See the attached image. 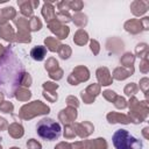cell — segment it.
<instances>
[{
    "label": "cell",
    "mask_w": 149,
    "mask_h": 149,
    "mask_svg": "<svg viewBox=\"0 0 149 149\" xmlns=\"http://www.w3.org/2000/svg\"><path fill=\"white\" fill-rule=\"evenodd\" d=\"M115 149H142V141L134 137L126 129H118L112 137Z\"/></svg>",
    "instance_id": "7a4b0ae2"
},
{
    "label": "cell",
    "mask_w": 149,
    "mask_h": 149,
    "mask_svg": "<svg viewBox=\"0 0 149 149\" xmlns=\"http://www.w3.org/2000/svg\"><path fill=\"white\" fill-rule=\"evenodd\" d=\"M148 8H149V2L148 1L134 0L130 3V10H132L133 15H135V16H141V15L146 14Z\"/></svg>",
    "instance_id": "5bb4252c"
},
{
    "label": "cell",
    "mask_w": 149,
    "mask_h": 149,
    "mask_svg": "<svg viewBox=\"0 0 149 149\" xmlns=\"http://www.w3.org/2000/svg\"><path fill=\"white\" fill-rule=\"evenodd\" d=\"M31 85V77L29 73H24L23 78H22V81H21V87H29Z\"/></svg>",
    "instance_id": "7dc6e473"
},
{
    "label": "cell",
    "mask_w": 149,
    "mask_h": 149,
    "mask_svg": "<svg viewBox=\"0 0 149 149\" xmlns=\"http://www.w3.org/2000/svg\"><path fill=\"white\" fill-rule=\"evenodd\" d=\"M90 78V71L86 66L79 65L72 70L70 76L68 77V83L70 85H78L81 81H86Z\"/></svg>",
    "instance_id": "52a82bcc"
},
{
    "label": "cell",
    "mask_w": 149,
    "mask_h": 149,
    "mask_svg": "<svg viewBox=\"0 0 149 149\" xmlns=\"http://www.w3.org/2000/svg\"><path fill=\"white\" fill-rule=\"evenodd\" d=\"M7 127H8V123H7V120L0 116V132H1V130H5V129H6Z\"/></svg>",
    "instance_id": "db71d44e"
},
{
    "label": "cell",
    "mask_w": 149,
    "mask_h": 149,
    "mask_svg": "<svg viewBox=\"0 0 149 149\" xmlns=\"http://www.w3.org/2000/svg\"><path fill=\"white\" fill-rule=\"evenodd\" d=\"M49 77L51 79H55V80H59L63 78V70L61 68H58L57 70L52 71V72H49Z\"/></svg>",
    "instance_id": "ee69618b"
},
{
    "label": "cell",
    "mask_w": 149,
    "mask_h": 149,
    "mask_svg": "<svg viewBox=\"0 0 149 149\" xmlns=\"http://www.w3.org/2000/svg\"><path fill=\"white\" fill-rule=\"evenodd\" d=\"M14 24L16 26V28H17V30H20V29H28L29 30V26H28V19H26V17H23V16H19V17H15L14 20Z\"/></svg>",
    "instance_id": "4dcf8cb0"
},
{
    "label": "cell",
    "mask_w": 149,
    "mask_h": 149,
    "mask_svg": "<svg viewBox=\"0 0 149 149\" xmlns=\"http://www.w3.org/2000/svg\"><path fill=\"white\" fill-rule=\"evenodd\" d=\"M134 61H135V56L132 52H125L123 56L120 59V62L123 65V68H126L128 70H132V71H134V66H133L134 65Z\"/></svg>",
    "instance_id": "d4e9b609"
},
{
    "label": "cell",
    "mask_w": 149,
    "mask_h": 149,
    "mask_svg": "<svg viewBox=\"0 0 149 149\" xmlns=\"http://www.w3.org/2000/svg\"><path fill=\"white\" fill-rule=\"evenodd\" d=\"M107 121L109 123H123L127 125L130 122V119L128 115L122 114V113H118V112H111L107 114Z\"/></svg>",
    "instance_id": "ac0fdd59"
},
{
    "label": "cell",
    "mask_w": 149,
    "mask_h": 149,
    "mask_svg": "<svg viewBox=\"0 0 149 149\" xmlns=\"http://www.w3.org/2000/svg\"><path fill=\"white\" fill-rule=\"evenodd\" d=\"M90 49L93 52V55H98L100 51V44L97 40H91L90 41Z\"/></svg>",
    "instance_id": "b9f144b4"
},
{
    "label": "cell",
    "mask_w": 149,
    "mask_h": 149,
    "mask_svg": "<svg viewBox=\"0 0 149 149\" xmlns=\"http://www.w3.org/2000/svg\"><path fill=\"white\" fill-rule=\"evenodd\" d=\"M45 54H47V48L43 47V45H36L31 50H30V56L33 59L40 62V61H43L44 57H45Z\"/></svg>",
    "instance_id": "603a6c76"
},
{
    "label": "cell",
    "mask_w": 149,
    "mask_h": 149,
    "mask_svg": "<svg viewBox=\"0 0 149 149\" xmlns=\"http://www.w3.org/2000/svg\"><path fill=\"white\" fill-rule=\"evenodd\" d=\"M27 148L28 149H42V146L37 140L30 139L27 141Z\"/></svg>",
    "instance_id": "7bdbcfd3"
},
{
    "label": "cell",
    "mask_w": 149,
    "mask_h": 149,
    "mask_svg": "<svg viewBox=\"0 0 149 149\" xmlns=\"http://www.w3.org/2000/svg\"><path fill=\"white\" fill-rule=\"evenodd\" d=\"M100 93V85L99 84H91L84 91L80 92V97L85 104H92L95 100V97Z\"/></svg>",
    "instance_id": "30bf717a"
},
{
    "label": "cell",
    "mask_w": 149,
    "mask_h": 149,
    "mask_svg": "<svg viewBox=\"0 0 149 149\" xmlns=\"http://www.w3.org/2000/svg\"><path fill=\"white\" fill-rule=\"evenodd\" d=\"M57 88H58V84H56L54 81H45V83H43V90L44 91L56 92Z\"/></svg>",
    "instance_id": "60d3db41"
},
{
    "label": "cell",
    "mask_w": 149,
    "mask_h": 149,
    "mask_svg": "<svg viewBox=\"0 0 149 149\" xmlns=\"http://www.w3.org/2000/svg\"><path fill=\"white\" fill-rule=\"evenodd\" d=\"M44 44H45V47H47L48 50L55 52V51L58 50V48H59V45H61V42H59V40H57L56 37L49 36V37H47V38L44 40Z\"/></svg>",
    "instance_id": "4316f807"
},
{
    "label": "cell",
    "mask_w": 149,
    "mask_h": 149,
    "mask_svg": "<svg viewBox=\"0 0 149 149\" xmlns=\"http://www.w3.org/2000/svg\"><path fill=\"white\" fill-rule=\"evenodd\" d=\"M41 13H42V16L44 17V20L47 21V23L50 22V21H52L55 19V15H56L55 7H54L52 2L51 1H45L43 3V6H42Z\"/></svg>",
    "instance_id": "d6986e66"
},
{
    "label": "cell",
    "mask_w": 149,
    "mask_h": 149,
    "mask_svg": "<svg viewBox=\"0 0 149 149\" xmlns=\"http://www.w3.org/2000/svg\"><path fill=\"white\" fill-rule=\"evenodd\" d=\"M148 83H149V80H148V78H142L141 80H140V88L144 92V93H147V87H148Z\"/></svg>",
    "instance_id": "f907efd6"
},
{
    "label": "cell",
    "mask_w": 149,
    "mask_h": 149,
    "mask_svg": "<svg viewBox=\"0 0 149 149\" xmlns=\"http://www.w3.org/2000/svg\"><path fill=\"white\" fill-rule=\"evenodd\" d=\"M48 28L50 29L51 33H54L57 36V40H64L70 34V28L68 26H65V24H62L56 19H54L52 21L48 22Z\"/></svg>",
    "instance_id": "ba28073f"
},
{
    "label": "cell",
    "mask_w": 149,
    "mask_h": 149,
    "mask_svg": "<svg viewBox=\"0 0 149 149\" xmlns=\"http://www.w3.org/2000/svg\"><path fill=\"white\" fill-rule=\"evenodd\" d=\"M15 40L19 43H29L31 41V36H30L29 30L28 29H20V30H17Z\"/></svg>",
    "instance_id": "83f0119b"
},
{
    "label": "cell",
    "mask_w": 149,
    "mask_h": 149,
    "mask_svg": "<svg viewBox=\"0 0 149 149\" xmlns=\"http://www.w3.org/2000/svg\"><path fill=\"white\" fill-rule=\"evenodd\" d=\"M135 54L137 57H141V58H147L148 56V45L146 43H140L136 45L135 48Z\"/></svg>",
    "instance_id": "1f68e13d"
},
{
    "label": "cell",
    "mask_w": 149,
    "mask_h": 149,
    "mask_svg": "<svg viewBox=\"0 0 149 149\" xmlns=\"http://www.w3.org/2000/svg\"><path fill=\"white\" fill-rule=\"evenodd\" d=\"M114 106L116 107V108H119V109H125L126 107H127V101H126V99L123 98V97H120V95H118L116 98H115V100H114Z\"/></svg>",
    "instance_id": "f35d334b"
},
{
    "label": "cell",
    "mask_w": 149,
    "mask_h": 149,
    "mask_svg": "<svg viewBox=\"0 0 149 149\" xmlns=\"http://www.w3.org/2000/svg\"><path fill=\"white\" fill-rule=\"evenodd\" d=\"M73 42L77 44V45H84L88 42V34L84 30V29H78L76 33H74V36H73Z\"/></svg>",
    "instance_id": "cb8c5ba5"
},
{
    "label": "cell",
    "mask_w": 149,
    "mask_h": 149,
    "mask_svg": "<svg viewBox=\"0 0 149 149\" xmlns=\"http://www.w3.org/2000/svg\"><path fill=\"white\" fill-rule=\"evenodd\" d=\"M77 109L74 107H70L68 106L66 108L62 109L59 113H58V119L59 121H62L65 125H70V123H73L74 120L77 119Z\"/></svg>",
    "instance_id": "8fae6325"
},
{
    "label": "cell",
    "mask_w": 149,
    "mask_h": 149,
    "mask_svg": "<svg viewBox=\"0 0 149 149\" xmlns=\"http://www.w3.org/2000/svg\"><path fill=\"white\" fill-rule=\"evenodd\" d=\"M14 97L19 100V101H28L31 98V92L27 88V87H19L15 93Z\"/></svg>",
    "instance_id": "484cf974"
},
{
    "label": "cell",
    "mask_w": 149,
    "mask_h": 149,
    "mask_svg": "<svg viewBox=\"0 0 149 149\" xmlns=\"http://www.w3.org/2000/svg\"><path fill=\"white\" fill-rule=\"evenodd\" d=\"M95 74H97V79H98L100 86H108L113 81V78H112V74H111L109 70L107 68H105V66L99 68L97 70Z\"/></svg>",
    "instance_id": "4fadbf2b"
},
{
    "label": "cell",
    "mask_w": 149,
    "mask_h": 149,
    "mask_svg": "<svg viewBox=\"0 0 149 149\" xmlns=\"http://www.w3.org/2000/svg\"><path fill=\"white\" fill-rule=\"evenodd\" d=\"M0 149H2V147H1V144H0Z\"/></svg>",
    "instance_id": "91938a15"
},
{
    "label": "cell",
    "mask_w": 149,
    "mask_h": 149,
    "mask_svg": "<svg viewBox=\"0 0 149 149\" xmlns=\"http://www.w3.org/2000/svg\"><path fill=\"white\" fill-rule=\"evenodd\" d=\"M63 135L65 139H73L76 135V130H74V126L73 123H70V125H65L64 126V132H63Z\"/></svg>",
    "instance_id": "e575fe53"
},
{
    "label": "cell",
    "mask_w": 149,
    "mask_h": 149,
    "mask_svg": "<svg viewBox=\"0 0 149 149\" xmlns=\"http://www.w3.org/2000/svg\"><path fill=\"white\" fill-rule=\"evenodd\" d=\"M84 7V2L80 1V0H72V1H69V10H73L76 13H79Z\"/></svg>",
    "instance_id": "d590c367"
},
{
    "label": "cell",
    "mask_w": 149,
    "mask_h": 149,
    "mask_svg": "<svg viewBox=\"0 0 149 149\" xmlns=\"http://www.w3.org/2000/svg\"><path fill=\"white\" fill-rule=\"evenodd\" d=\"M55 149H72V147H71V143L69 142H59L55 147Z\"/></svg>",
    "instance_id": "f5cc1de1"
},
{
    "label": "cell",
    "mask_w": 149,
    "mask_h": 149,
    "mask_svg": "<svg viewBox=\"0 0 149 149\" xmlns=\"http://www.w3.org/2000/svg\"><path fill=\"white\" fill-rule=\"evenodd\" d=\"M13 47L6 48L0 58V92L9 98L14 97L15 91L21 87V81L26 73L24 65Z\"/></svg>",
    "instance_id": "6da1fadb"
},
{
    "label": "cell",
    "mask_w": 149,
    "mask_h": 149,
    "mask_svg": "<svg viewBox=\"0 0 149 149\" xmlns=\"http://www.w3.org/2000/svg\"><path fill=\"white\" fill-rule=\"evenodd\" d=\"M57 8L59 9V12H69V0L57 2Z\"/></svg>",
    "instance_id": "c3c4849f"
},
{
    "label": "cell",
    "mask_w": 149,
    "mask_h": 149,
    "mask_svg": "<svg viewBox=\"0 0 149 149\" xmlns=\"http://www.w3.org/2000/svg\"><path fill=\"white\" fill-rule=\"evenodd\" d=\"M102 95H104V98H105L107 101H111V102H114L115 98L118 97V94H116L114 91H112V90H105V91L102 92Z\"/></svg>",
    "instance_id": "ab89813d"
},
{
    "label": "cell",
    "mask_w": 149,
    "mask_h": 149,
    "mask_svg": "<svg viewBox=\"0 0 149 149\" xmlns=\"http://www.w3.org/2000/svg\"><path fill=\"white\" fill-rule=\"evenodd\" d=\"M49 112H50L49 106H47L45 104H43L40 100H35V101H31L29 104L23 105L19 112V116L23 120H29V119H33L37 115L48 114Z\"/></svg>",
    "instance_id": "5b68a950"
},
{
    "label": "cell",
    "mask_w": 149,
    "mask_h": 149,
    "mask_svg": "<svg viewBox=\"0 0 149 149\" xmlns=\"http://www.w3.org/2000/svg\"><path fill=\"white\" fill-rule=\"evenodd\" d=\"M129 106V119L130 122L134 123H141L147 119L148 115V104L147 101H139L134 95L130 97L129 99V104L127 105Z\"/></svg>",
    "instance_id": "277c9868"
},
{
    "label": "cell",
    "mask_w": 149,
    "mask_h": 149,
    "mask_svg": "<svg viewBox=\"0 0 149 149\" xmlns=\"http://www.w3.org/2000/svg\"><path fill=\"white\" fill-rule=\"evenodd\" d=\"M61 125L50 118L42 119L36 126V132L38 136L48 141L57 140L61 136Z\"/></svg>",
    "instance_id": "3957f363"
},
{
    "label": "cell",
    "mask_w": 149,
    "mask_h": 149,
    "mask_svg": "<svg viewBox=\"0 0 149 149\" xmlns=\"http://www.w3.org/2000/svg\"><path fill=\"white\" fill-rule=\"evenodd\" d=\"M71 21L77 26L79 27V29H83V27H85L88 22V19H87V15L79 12V13H74L72 16H71Z\"/></svg>",
    "instance_id": "7402d4cb"
},
{
    "label": "cell",
    "mask_w": 149,
    "mask_h": 149,
    "mask_svg": "<svg viewBox=\"0 0 149 149\" xmlns=\"http://www.w3.org/2000/svg\"><path fill=\"white\" fill-rule=\"evenodd\" d=\"M17 5L20 7V12L23 17H33L34 9L38 7V0H17Z\"/></svg>",
    "instance_id": "9c48e42d"
},
{
    "label": "cell",
    "mask_w": 149,
    "mask_h": 149,
    "mask_svg": "<svg viewBox=\"0 0 149 149\" xmlns=\"http://www.w3.org/2000/svg\"><path fill=\"white\" fill-rule=\"evenodd\" d=\"M28 26H29V31H37L42 28V21L40 20V17L33 16L29 19Z\"/></svg>",
    "instance_id": "f1b7e54d"
},
{
    "label": "cell",
    "mask_w": 149,
    "mask_h": 149,
    "mask_svg": "<svg viewBox=\"0 0 149 149\" xmlns=\"http://www.w3.org/2000/svg\"><path fill=\"white\" fill-rule=\"evenodd\" d=\"M57 52H58V55H59V57L62 59H68L71 56L72 50H71V48L68 44H61L58 50H57Z\"/></svg>",
    "instance_id": "f546056e"
},
{
    "label": "cell",
    "mask_w": 149,
    "mask_h": 149,
    "mask_svg": "<svg viewBox=\"0 0 149 149\" xmlns=\"http://www.w3.org/2000/svg\"><path fill=\"white\" fill-rule=\"evenodd\" d=\"M16 17V9L12 6L3 7L0 9V26L6 24L8 20H14Z\"/></svg>",
    "instance_id": "9a60e30c"
},
{
    "label": "cell",
    "mask_w": 149,
    "mask_h": 149,
    "mask_svg": "<svg viewBox=\"0 0 149 149\" xmlns=\"http://www.w3.org/2000/svg\"><path fill=\"white\" fill-rule=\"evenodd\" d=\"M72 149H107V142L104 137L95 140H83L71 143Z\"/></svg>",
    "instance_id": "8992f818"
},
{
    "label": "cell",
    "mask_w": 149,
    "mask_h": 149,
    "mask_svg": "<svg viewBox=\"0 0 149 149\" xmlns=\"http://www.w3.org/2000/svg\"><path fill=\"white\" fill-rule=\"evenodd\" d=\"M3 101V93L2 92H0V104Z\"/></svg>",
    "instance_id": "6f0895ef"
},
{
    "label": "cell",
    "mask_w": 149,
    "mask_h": 149,
    "mask_svg": "<svg viewBox=\"0 0 149 149\" xmlns=\"http://www.w3.org/2000/svg\"><path fill=\"white\" fill-rule=\"evenodd\" d=\"M66 104H68V106H70V107L77 108V107L79 106V100H78L76 97H73V95H69V97L66 98Z\"/></svg>",
    "instance_id": "bcb514c9"
},
{
    "label": "cell",
    "mask_w": 149,
    "mask_h": 149,
    "mask_svg": "<svg viewBox=\"0 0 149 149\" xmlns=\"http://www.w3.org/2000/svg\"><path fill=\"white\" fill-rule=\"evenodd\" d=\"M43 97L50 102H55L58 98L56 92H49V91H43Z\"/></svg>",
    "instance_id": "f6af8a7d"
},
{
    "label": "cell",
    "mask_w": 149,
    "mask_h": 149,
    "mask_svg": "<svg viewBox=\"0 0 149 149\" xmlns=\"http://www.w3.org/2000/svg\"><path fill=\"white\" fill-rule=\"evenodd\" d=\"M137 90H139V87H137V85H136L135 83H129V84H127V85L125 86L123 92L126 93V95L133 97V95L137 92Z\"/></svg>",
    "instance_id": "8d00e7d4"
},
{
    "label": "cell",
    "mask_w": 149,
    "mask_h": 149,
    "mask_svg": "<svg viewBox=\"0 0 149 149\" xmlns=\"http://www.w3.org/2000/svg\"><path fill=\"white\" fill-rule=\"evenodd\" d=\"M3 52H5V48H3V45H2V44H0V58L2 57Z\"/></svg>",
    "instance_id": "9f6ffc18"
},
{
    "label": "cell",
    "mask_w": 149,
    "mask_h": 149,
    "mask_svg": "<svg viewBox=\"0 0 149 149\" xmlns=\"http://www.w3.org/2000/svg\"><path fill=\"white\" fill-rule=\"evenodd\" d=\"M123 28H125L126 31H128V33H130L133 35L140 34L143 30V28H142L141 22H140L139 19H130V20L126 21L125 24H123Z\"/></svg>",
    "instance_id": "2e32d148"
},
{
    "label": "cell",
    "mask_w": 149,
    "mask_h": 149,
    "mask_svg": "<svg viewBox=\"0 0 149 149\" xmlns=\"http://www.w3.org/2000/svg\"><path fill=\"white\" fill-rule=\"evenodd\" d=\"M9 149H20V148H17V147H12V148H9Z\"/></svg>",
    "instance_id": "680465c9"
},
{
    "label": "cell",
    "mask_w": 149,
    "mask_h": 149,
    "mask_svg": "<svg viewBox=\"0 0 149 149\" xmlns=\"http://www.w3.org/2000/svg\"><path fill=\"white\" fill-rule=\"evenodd\" d=\"M55 19L58 22H61L62 24H65V23L71 21V15H70L69 12H58V13H56Z\"/></svg>",
    "instance_id": "836d02e7"
},
{
    "label": "cell",
    "mask_w": 149,
    "mask_h": 149,
    "mask_svg": "<svg viewBox=\"0 0 149 149\" xmlns=\"http://www.w3.org/2000/svg\"><path fill=\"white\" fill-rule=\"evenodd\" d=\"M140 70L143 73H147L148 72V58H142L141 64H140Z\"/></svg>",
    "instance_id": "681fc988"
},
{
    "label": "cell",
    "mask_w": 149,
    "mask_h": 149,
    "mask_svg": "<svg viewBox=\"0 0 149 149\" xmlns=\"http://www.w3.org/2000/svg\"><path fill=\"white\" fill-rule=\"evenodd\" d=\"M134 73V71L132 70H128L123 66H119L116 69H114L113 71V74H112V78L113 79H116V80H123L126 78H128L129 76H132Z\"/></svg>",
    "instance_id": "ffe728a7"
},
{
    "label": "cell",
    "mask_w": 149,
    "mask_h": 149,
    "mask_svg": "<svg viewBox=\"0 0 149 149\" xmlns=\"http://www.w3.org/2000/svg\"><path fill=\"white\" fill-rule=\"evenodd\" d=\"M140 22H141V26H142L143 30H148L149 29V17L148 16H144V17L140 19Z\"/></svg>",
    "instance_id": "816d5d0a"
},
{
    "label": "cell",
    "mask_w": 149,
    "mask_h": 149,
    "mask_svg": "<svg viewBox=\"0 0 149 149\" xmlns=\"http://www.w3.org/2000/svg\"><path fill=\"white\" fill-rule=\"evenodd\" d=\"M73 126H74L76 135H78L81 139L90 136L94 132V126L90 121H84V122H80V123H76L74 122Z\"/></svg>",
    "instance_id": "7c38bea8"
},
{
    "label": "cell",
    "mask_w": 149,
    "mask_h": 149,
    "mask_svg": "<svg viewBox=\"0 0 149 149\" xmlns=\"http://www.w3.org/2000/svg\"><path fill=\"white\" fill-rule=\"evenodd\" d=\"M148 127H146V128H143V130H142V134H143V136L146 137V139H148L149 136H148Z\"/></svg>",
    "instance_id": "11a10c76"
},
{
    "label": "cell",
    "mask_w": 149,
    "mask_h": 149,
    "mask_svg": "<svg viewBox=\"0 0 149 149\" xmlns=\"http://www.w3.org/2000/svg\"><path fill=\"white\" fill-rule=\"evenodd\" d=\"M0 37H1L2 40H5V41L9 42V43H12V42L15 40V37H16L15 31H14L13 27H12L8 22H7L6 24L0 26Z\"/></svg>",
    "instance_id": "e0dca14e"
},
{
    "label": "cell",
    "mask_w": 149,
    "mask_h": 149,
    "mask_svg": "<svg viewBox=\"0 0 149 149\" xmlns=\"http://www.w3.org/2000/svg\"><path fill=\"white\" fill-rule=\"evenodd\" d=\"M8 134L14 137V139H20L23 136L24 134V130H23V127L22 125L17 123V122H13L8 126Z\"/></svg>",
    "instance_id": "44dd1931"
},
{
    "label": "cell",
    "mask_w": 149,
    "mask_h": 149,
    "mask_svg": "<svg viewBox=\"0 0 149 149\" xmlns=\"http://www.w3.org/2000/svg\"><path fill=\"white\" fill-rule=\"evenodd\" d=\"M44 68H45V70L48 72H52V71H55V70H57L59 68L58 66V61L56 58H54V57H50V58L47 59V62L44 64Z\"/></svg>",
    "instance_id": "d6a6232c"
},
{
    "label": "cell",
    "mask_w": 149,
    "mask_h": 149,
    "mask_svg": "<svg viewBox=\"0 0 149 149\" xmlns=\"http://www.w3.org/2000/svg\"><path fill=\"white\" fill-rule=\"evenodd\" d=\"M14 111V106L10 101H2L0 104V112L3 113H12Z\"/></svg>",
    "instance_id": "74e56055"
}]
</instances>
